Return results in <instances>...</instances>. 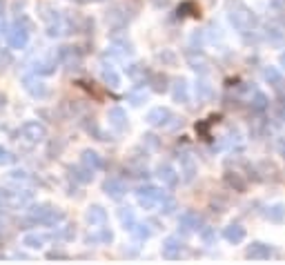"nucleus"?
Masks as SVG:
<instances>
[{
  "label": "nucleus",
  "instance_id": "nucleus-1",
  "mask_svg": "<svg viewBox=\"0 0 285 265\" xmlns=\"http://www.w3.org/2000/svg\"><path fill=\"white\" fill-rule=\"evenodd\" d=\"M29 218L38 225L51 227V225H58L60 221L65 218V214L58 210V207H51V205H36L29 210Z\"/></svg>",
  "mask_w": 285,
  "mask_h": 265
},
{
  "label": "nucleus",
  "instance_id": "nucleus-2",
  "mask_svg": "<svg viewBox=\"0 0 285 265\" xmlns=\"http://www.w3.org/2000/svg\"><path fill=\"white\" fill-rule=\"evenodd\" d=\"M230 20H232V25L238 29V31H250L252 27H254V16H252V12L250 9H245L243 5H238V7H234L230 12Z\"/></svg>",
  "mask_w": 285,
  "mask_h": 265
},
{
  "label": "nucleus",
  "instance_id": "nucleus-3",
  "mask_svg": "<svg viewBox=\"0 0 285 265\" xmlns=\"http://www.w3.org/2000/svg\"><path fill=\"white\" fill-rule=\"evenodd\" d=\"M20 136L27 140V143H40V140H45V136H47V129L38 121H27L20 125Z\"/></svg>",
  "mask_w": 285,
  "mask_h": 265
},
{
  "label": "nucleus",
  "instance_id": "nucleus-4",
  "mask_svg": "<svg viewBox=\"0 0 285 265\" xmlns=\"http://www.w3.org/2000/svg\"><path fill=\"white\" fill-rule=\"evenodd\" d=\"M138 203L143 207H154V205H160V201H165V194L154 185H143L138 187Z\"/></svg>",
  "mask_w": 285,
  "mask_h": 265
},
{
  "label": "nucleus",
  "instance_id": "nucleus-5",
  "mask_svg": "<svg viewBox=\"0 0 285 265\" xmlns=\"http://www.w3.org/2000/svg\"><path fill=\"white\" fill-rule=\"evenodd\" d=\"M7 43L12 49H25L29 43V29L27 27H20V25H14L7 31Z\"/></svg>",
  "mask_w": 285,
  "mask_h": 265
},
{
  "label": "nucleus",
  "instance_id": "nucleus-6",
  "mask_svg": "<svg viewBox=\"0 0 285 265\" xmlns=\"http://www.w3.org/2000/svg\"><path fill=\"white\" fill-rule=\"evenodd\" d=\"M23 85H25V90H27L29 96H34V98H47L49 96V87L40 80L38 74L36 76H25Z\"/></svg>",
  "mask_w": 285,
  "mask_h": 265
},
{
  "label": "nucleus",
  "instance_id": "nucleus-7",
  "mask_svg": "<svg viewBox=\"0 0 285 265\" xmlns=\"http://www.w3.org/2000/svg\"><path fill=\"white\" fill-rule=\"evenodd\" d=\"M49 238H51V234L47 232H29L23 236V245L29 249H43L49 243Z\"/></svg>",
  "mask_w": 285,
  "mask_h": 265
},
{
  "label": "nucleus",
  "instance_id": "nucleus-8",
  "mask_svg": "<svg viewBox=\"0 0 285 265\" xmlns=\"http://www.w3.org/2000/svg\"><path fill=\"white\" fill-rule=\"evenodd\" d=\"M107 121H110V127L116 129V132H125L127 129V114L121 107H112L110 114H107Z\"/></svg>",
  "mask_w": 285,
  "mask_h": 265
},
{
  "label": "nucleus",
  "instance_id": "nucleus-9",
  "mask_svg": "<svg viewBox=\"0 0 285 265\" xmlns=\"http://www.w3.org/2000/svg\"><path fill=\"white\" fill-rule=\"evenodd\" d=\"M183 252V241L178 236H167L163 241V256L165 258H178Z\"/></svg>",
  "mask_w": 285,
  "mask_h": 265
},
{
  "label": "nucleus",
  "instance_id": "nucleus-10",
  "mask_svg": "<svg viewBox=\"0 0 285 265\" xmlns=\"http://www.w3.org/2000/svg\"><path fill=\"white\" fill-rule=\"evenodd\" d=\"M167 121H172V112L165 107H154L147 114V123L154 125V127H163V125H167Z\"/></svg>",
  "mask_w": 285,
  "mask_h": 265
},
{
  "label": "nucleus",
  "instance_id": "nucleus-11",
  "mask_svg": "<svg viewBox=\"0 0 285 265\" xmlns=\"http://www.w3.org/2000/svg\"><path fill=\"white\" fill-rule=\"evenodd\" d=\"M156 176L163 181L165 185H176L178 183V174H176V169L169 163H160L156 167Z\"/></svg>",
  "mask_w": 285,
  "mask_h": 265
},
{
  "label": "nucleus",
  "instance_id": "nucleus-12",
  "mask_svg": "<svg viewBox=\"0 0 285 265\" xmlns=\"http://www.w3.org/2000/svg\"><path fill=\"white\" fill-rule=\"evenodd\" d=\"M87 223H89L91 227H98V225H105V221H107V212L103 210L101 205H91L89 210H87Z\"/></svg>",
  "mask_w": 285,
  "mask_h": 265
},
{
  "label": "nucleus",
  "instance_id": "nucleus-13",
  "mask_svg": "<svg viewBox=\"0 0 285 265\" xmlns=\"http://www.w3.org/2000/svg\"><path fill=\"white\" fill-rule=\"evenodd\" d=\"M103 190H105V194L112 196V199H123V196H125V192H127V187H125V183H123V181L110 179V181H105Z\"/></svg>",
  "mask_w": 285,
  "mask_h": 265
},
{
  "label": "nucleus",
  "instance_id": "nucleus-14",
  "mask_svg": "<svg viewBox=\"0 0 285 265\" xmlns=\"http://www.w3.org/2000/svg\"><path fill=\"white\" fill-rule=\"evenodd\" d=\"M56 65H58V60H56V58H40L34 65V74L49 76V74H54V71H56Z\"/></svg>",
  "mask_w": 285,
  "mask_h": 265
},
{
  "label": "nucleus",
  "instance_id": "nucleus-15",
  "mask_svg": "<svg viewBox=\"0 0 285 265\" xmlns=\"http://www.w3.org/2000/svg\"><path fill=\"white\" fill-rule=\"evenodd\" d=\"M201 225V216L194 214V212H185V214H180V227H183L185 232H194L199 230Z\"/></svg>",
  "mask_w": 285,
  "mask_h": 265
},
{
  "label": "nucleus",
  "instance_id": "nucleus-16",
  "mask_svg": "<svg viewBox=\"0 0 285 265\" xmlns=\"http://www.w3.org/2000/svg\"><path fill=\"white\" fill-rule=\"evenodd\" d=\"M269 254H272V249H269L267 245H263V243H252V245L247 247V256L256 258V261H261V258H269Z\"/></svg>",
  "mask_w": 285,
  "mask_h": 265
},
{
  "label": "nucleus",
  "instance_id": "nucleus-17",
  "mask_svg": "<svg viewBox=\"0 0 285 265\" xmlns=\"http://www.w3.org/2000/svg\"><path fill=\"white\" fill-rule=\"evenodd\" d=\"M80 160H82V165H87V167H91V169H101L103 167V160H101V156H98L94 149H85L80 156Z\"/></svg>",
  "mask_w": 285,
  "mask_h": 265
},
{
  "label": "nucleus",
  "instance_id": "nucleus-18",
  "mask_svg": "<svg viewBox=\"0 0 285 265\" xmlns=\"http://www.w3.org/2000/svg\"><path fill=\"white\" fill-rule=\"evenodd\" d=\"M223 236H225V241H230V243H241L243 238H245V227H241V225H230V227H225Z\"/></svg>",
  "mask_w": 285,
  "mask_h": 265
},
{
  "label": "nucleus",
  "instance_id": "nucleus-19",
  "mask_svg": "<svg viewBox=\"0 0 285 265\" xmlns=\"http://www.w3.org/2000/svg\"><path fill=\"white\" fill-rule=\"evenodd\" d=\"M71 176H74L78 183H91V181H94V169L87 167V165H82V167L71 169Z\"/></svg>",
  "mask_w": 285,
  "mask_h": 265
},
{
  "label": "nucleus",
  "instance_id": "nucleus-20",
  "mask_svg": "<svg viewBox=\"0 0 285 265\" xmlns=\"http://www.w3.org/2000/svg\"><path fill=\"white\" fill-rule=\"evenodd\" d=\"M180 174H183L185 181H192L194 179V174H196V165L187 154H183V158H180Z\"/></svg>",
  "mask_w": 285,
  "mask_h": 265
},
{
  "label": "nucleus",
  "instance_id": "nucleus-21",
  "mask_svg": "<svg viewBox=\"0 0 285 265\" xmlns=\"http://www.w3.org/2000/svg\"><path fill=\"white\" fill-rule=\"evenodd\" d=\"M103 80H105V85H110V87L121 85V76H118L112 67H103Z\"/></svg>",
  "mask_w": 285,
  "mask_h": 265
},
{
  "label": "nucleus",
  "instance_id": "nucleus-22",
  "mask_svg": "<svg viewBox=\"0 0 285 265\" xmlns=\"http://www.w3.org/2000/svg\"><path fill=\"white\" fill-rule=\"evenodd\" d=\"M118 216H121V223L125 225V230H127V227L132 230V227L136 225V218H134V212L129 210V207H123V210L118 212Z\"/></svg>",
  "mask_w": 285,
  "mask_h": 265
},
{
  "label": "nucleus",
  "instance_id": "nucleus-23",
  "mask_svg": "<svg viewBox=\"0 0 285 265\" xmlns=\"http://www.w3.org/2000/svg\"><path fill=\"white\" fill-rule=\"evenodd\" d=\"M174 98H176V101H187V82H185V80H178V82H176V85H174Z\"/></svg>",
  "mask_w": 285,
  "mask_h": 265
},
{
  "label": "nucleus",
  "instance_id": "nucleus-24",
  "mask_svg": "<svg viewBox=\"0 0 285 265\" xmlns=\"http://www.w3.org/2000/svg\"><path fill=\"white\" fill-rule=\"evenodd\" d=\"M12 205H14V194L12 192H7V190H0V212L7 210V207H12Z\"/></svg>",
  "mask_w": 285,
  "mask_h": 265
},
{
  "label": "nucleus",
  "instance_id": "nucleus-25",
  "mask_svg": "<svg viewBox=\"0 0 285 265\" xmlns=\"http://www.w3.org/2000/svg\"><path fill=\"white\" fill-rule=\"evenodd\" d=\"M132 234L138 238V241H145V238H149L147 225H134V227H132Z\"/></svg>",
  "mask_w": 285,
  "mask_h": 265
},
{
  "label": "nucleus",
  "instance_id": "nucleus-26",
  "mask_svg": "<svg viewBox=\"0 0 285 265\" xmlns=\"http://www.w3.org/2000/svg\"><path fill=\"white\" fill-rule=\"evenodd\" d=\"M265 78H267L269 82H276V85L281 82V74H278V71L274 69V67H269V69H265Z\"/></svg>",
  "mask_w": 285,
  "mask_h": 265
},
{
  "label": "nucleus",
  "instance_id": "nucleus-27",
  "mask_svg": "<svg viewBox=\"0 0 285 265\" xmlns=\"http://www.w3.org/2000/svg\"><path fill=\"white\" fill-rule=\"evenodd\" d=\"M227 183H230V185H234L236 190H245V183H243V181L238 179L236 174H234V176H232V174H227Z\"/></svg>",
  "mask_w": 285,
  "mask_h": 265
},
{
  "label": "nucleus",
  "instance_id": "nucleus-28",
  "mask_svg": "<svg viewBox=\"0 0 285 265\" xmlns=\"http://www.w3.org/2000/svg\"><path fill=\"white\" fill-rule=\"evenodd\" d=\"M285 214V207L283 205H276V207H272V212H269V218H274V221H281Z\"/></svg>",
  "mask_w": 285,
  "mask_h": 265
},
{
  "label": "nucleus",
  "instance_id": "nucleus-29",
  "mask_svg": "<svg viewBox=\"0 0 285 265\" xmlns=\"http://www.w3.org/2000/svg\"><path fill=\"white\" fill-rule=\"evenodd\" d=\"M196 92H201L203 96H210V94H212V87L207 85L205 80H201V82H199V87H196Z\"/></svg>",
  "mask_w": 285,
  "mask_h": 265
},
{
  "label": "nucleus",
  "instance_id": "nucleus-30",
  "mask_svg": "<svg viewBox=\"0 0 285 265\" xmlns=\"http://www.w3.org/2000/svg\"><path fill=\"white\" fill-rule=\"evenodd\" d=\"M14 158V156L12 154H9L7 152V149H5V147H0V165H5V163H9V160H12Z\"/></svg>",
  "mask_w": 285,
  "mask_h": 265
},
{
  "label": "nucleus",
  "instance_id": "nucleus-31",
  "mask_svg": "<svg viewBox=\"0 0 285 265\" xmlns=\"http://www.w3.org/2000/svg\"><path fill=\"white\" fill-rule=\"evenodd\" d=\"M265 103H267V98L263 96V94H256V101H254V107H256V109H263V107H265Z\"/></svg>",
  "mask_w": 285,
  "mask_h": 265
},
{
  "label": "nucleus",
  "instance_id": "nucleus-32",
  "mask_svg": "<svg viewBox=\"0 0 285 265\" xmlns=\"http://www.w3.org/2000/svg\"><path fill=\"white\" fill-rule=\"evenodd\" d=\"M96 241H105V243L112 241V232H110V230H103V232L96 236Z\"/></svg>",
  "mask_w": 285,
  "mask_h": 265
},
{
  "label": "nucleus",
  "instance_id": "nucleus-33",
  "mask_svg": "<svg viewBox=\"0 0 285 265\" xmlns=\"http://www.w3.org/2000/svg\"><path fill=\"white\" fill-rule=\"evenodd\" d=\"M9 176H12V179H16V181H20V179H27V171H23V169H14Z\"/></svg>",
  "mask_w": 285,
  "mask_h": 265
},
{
  "label": "nucleus",
  "instance_id": "nucleus-34",
  "mask_svg": "<svg viewBox=\"0 0 285 265\" xmlns=\"http://www.w3.org/2000/svg\"><path fill=\"white\" fill-rule=\"evenodd\" d=\"M283 65H285V54H283Z\"/></svg>",
  "mask_w": 285,
  "mask_h": 265
}]
</instances>
